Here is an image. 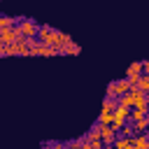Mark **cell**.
Returning a JSON list of instances; mask_svg holds the SVG:
<instances>
[{
    "label": "cell",
    "instance_id": "cell-3",
    "mask_svg": "<svg viewBox=\"0 0 149 149\" xmlns=\"http://www.w3.org/2000/svg\"><path fill=\"white\" fill-rule=\"evenodd\" d=\"M19 40H23V37H21V33H19L16 26H14V28H7V30H0V44H2V47L14 44V42H19Z\"/></svg>",
    "mask_w": 149,
    "mask_h": 149
},
{
    "label": "cell",
    "instance_id": "cell-4",
    "mask_svg": "<svg viewBox=\"0 0 149 149\" xmlns=\"http://www.w3.org/2000/svg\"><path fill=\"white\" fill-rule=\"evenodd\" d=\"M30 56H56V51L51 49V47H44V44H40L37 40H30Z\"/></svg>",
    "mask_w": 149,
    "mask_h": 149
},
{
    "label": "cell",
    "instance_id": "cell-11",
    "mask_svg": "<svg viewBox=\"0 0 149 149\" xmlns=\"http://www.w3.org/2000/svg\"><path fill=\"white\" fill-rule=\"evenodd\" d=\"M79 51H81V47H79V44H74V42H70L68 47H63V49H61V54H74V56H77Z\"/></svg>",
    "mask_w": 149,
    "mask_h": 149
},
{
    "label": "cell",
    "instance_id": "cell-16",
    "mask_svg": "<svg viewBox=\"0 0 149 149\" xmlns=\"http://www.w3.org/2000/svg\"><path fill=\"white\" fill-rule=\"evenodd\" d=\"M0 56H2V44H0Z\"/></svg>",
    "mask_w": 149,
    "mask_h": 149
},
{
    "label": "cell",
    "instance_id": "cell-1",
    "mask_svg": "<svg viewBox=\"0 0 149 149\" xmlns=\"http://www.w3.org/2000/svg\"><path fill=\"white\" fill-rule=\"evenodd\" d=\"M16 28H19V33H21L23 40H35V35H37V21L35 19L23 16V19L16 21Z\"/></svg>",
    "mask_w": 149,
    "mask_h": 149
},
{
    "label": "cell",
    "instance_id": "cell-6",
    "mask_svg": "<svg viewBox=\"0 0 149 149\" xmlns=\"http://www.w3.org/2000/svg\"><path fill=\"white\" fill-rule=\"evenodd\" d=\"M133 147V137H121L116 135V140L112 142V149H130Z\"/></svg>",
    "mask_w": 149,
    "mask_h": 149
},
{
    "label": "cell",
    "instance_id": "cell-12",
    "mask_svg": "<svg viewBox=\"0 0 149 149\" xmlns=\"http://www.w3.org/2000/svg\"><path fill=\"white\" fill-rule=\"evenodd\" d=\"M135 88H137V91H142V93H147V91H149V77H140Z\"/></svg>",
    "mask_w": 149,
    "mask_h": 149
},
{
    "label": "cell",
    "instance_id": "cell-14",
    "mask_svg": "<svg viewBox=\"0 0 149 149\" xmlns=\"http://www.w3.org/2000/svg\"><path fill=\"white\" fill-rule=\"evenodd\" d=\"M65 149H84V142H79V140H74V142H70V144H65Z\"/></svg>",
    "mask_w": 149,
    "mask_h": 149
},
{
    "label": "cell",
    "instance_id": "cell-7",
    "mask_svg": "<svg viewBox=\"0 0 149 149\" xmlns=\"http://www.w3.org/2000/svg\"><path fill=\"white\" fill-rule=\"evenodd\" d=\"M130 126H133V133L135 135H140V133H147V126H149V119L144 116V119H140V121H128Z\"/></svg>",
    "mask_w": 149,
    "mask_h": 149
},
{
    "label": "cell",
    "instance_id": "cell-10",
    "mask_svg": "<svg viewBox=\"0 0 149 149\" xmlns=\"http://www.w3.org/2000/svg\"><path fill=\"white\" fill-rule=\"evenodd\" d=\"M114 109H116V100H112V98H105V100H102V109H100V112L114 114Z\"/></svg>",
    "mask_w": 149,
    "mask_h": 149
},
{
    "label": "cell",
    "instance_id": "cell-8",
    "mask_svg": "<svg viewBox=\"0 0 149 149\" xmlns=\"http://www.w3.org/2000/svg\"><path fill=\"white\" fill-rule=\"evenodd\" d=\"M133 147H135V149H149V140H147V133L133 135Z\"/></svg>",
    "mask_w": 149,
    "mask_h": 149
},
{
    "label": "cell",
    "instance_id": "cell-13",
    "mask_svg": "<svg viewBox=\"0 0 149 149\" xmlns=\"http://www.w3.org/2000/svg\"><path fill=\"white\" fill-rule=\"evenodd\" d=\"M86 140H100V123H95V126H93V128L88 130Z\"/></svg>",
    "mask_w": 149,
    "mask_h": 149
},
{
    "label": "cell",
    "instance_id": "cell-2",
    "mask_svg": "<svg viewBox=\"0 0 149 149\" xmlns=\"http://www.w3.org/2000/svg\"><path fill=\"white\" fill-rule=\"evenodd\" d=\"M30 40H19L14 44L2 47V56H30Z\"/></svg>",
    "mask_w": 149,
    "mask_h": 149
},
{
    "label": "cell",
    "instance_id": "cell-9",
    "mask_svg": "<svg viewBox=\"0 0 149 149\" xmlns=\"http://www.w3.org/2000/svg\"><path fill=\"white\" fill-rule=\"evenodd\" d=\"M16 16H5V14H0V30H7V28H14L16 26Z\"/></svg>",
    "mask_w": 149,
    "mask_h": 149
},
{
    "label": "cell",
    "instance_id": "cell-5",
    "mask_svg": "<svg viewBox=\"0 0 149 149\" xmlns=\"http://www.w3.org/2000/svg\"><path fill=\"white\" fill-rule=\"evenodd\" d=\"M112 88H114V100H116V98H121V95H126V93L130 91V86H128V81H126V79L112 81Z\"/></svg>",
    "mask_w": 149,
    "mask_h": 149
},
{
    "label": "cell",
    "instance_id": "cell-15",
    "mask_svg": "<svg viewBox=\"0 0 149 149\" xmlns=\"http://www.w3.org/2000/svg\"><path fill=\"white\" fill-rule=\"evenodd\" d=\"M47 149H65V144L63 142H51V144H47Z\"/></svg>",
    "mask_w": 149,
    "mask_h": 149
}]
</instances>
